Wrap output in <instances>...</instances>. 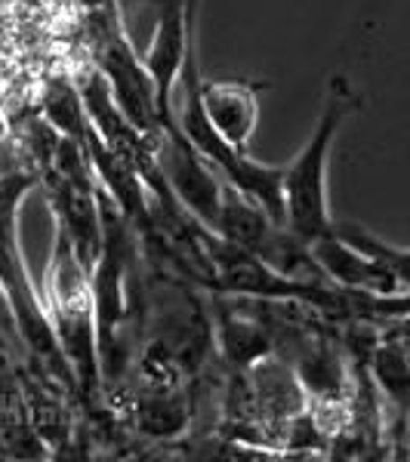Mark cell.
<instances>
[{"label":"cell","mask_w":410,"mask_h":462,"mask_svg":"<svg viewBox=\"0 0 410 462\" xmlns=\"http://www.w3.org/2000/svg\"><path fill=\"white\" fill-rule=\"evenodd\" d=\"M358 106H361V96L342 74H337L327 87L324 108L309 143L284 167L287 226L309 244L333 235L337 228V219L331 216V200H327V167H331V148L337 143V133L342 130L346 117L355 115Z\"/></svg>","instance_id":"obj_3"},{"label":"cell","mask_w":410,"mask_h":462,"mask_svg":"<svg viewBox=\"0 0 410 462\" xmlns=\"http://www.w3.org/2000/svg\"><path fill=\"white\" fill-rule=\"evenodd\" d=\"M370 376L377 383V392L383 401H389L395 420H392V435L395 441L401 438V444L410 447V361L405 348L395 339L379 337V342L370 352Z\"/></svg>","instance_id":"obj_8"},{"label":"cell","mask_w":410,"mask_h":462,"mask_svg":"<svg viewBox=\"0 0 410 462\" xmlns=\"http://www.w3.org/2000/svg\"><path fill=\"white\" fill-rule=\"evenodd\" d=\"M41 296L47 305L56 339L69 357L80 385V398H93L102 389L99 348H96V300L93 278L74 253L69 235L56 226L53 253L41 281Z\"/></svg>","instance_id":"obj_2"},{"label":"cell","mask_w":410,"mask_h":462,"mask_svg":"<svg viewBox=\"0 0 410 462\" xmlns=\"http://www.w3.org/2000/svg\"><path fill=\"white\" fill-rule=\"evenodd\" d=\"M185 4V19L189 22H198V6H200V0H182Z\"/></svg>","instance_id":"obj_12"},{"label":"cell","mask_w":410,"mask_h":462,"mask_svg":"<svg viewBox=\"0 0 410 462\" xmlns=\"http://www.w3.org/2000/svg\"><path fill=\"white\" fill-rule=\"evenodd\" d=\"M268 89L266 80H204L200 96L210 124L235 148H250L259 126V96Z\"/></svg>","instance_id":"obj_6"},{"label":"cell","mask_w":410,"mask_h":462,"mask_svg":"<svg viewBox=\"0 0 410 462\" xmlns=\"http://www.w3.org/2000/svg\"><path fill=\"white\" fill-rule=\"evenodd\" d=\"M195 25L198 22L185 19L182 0H176V4L158 10V19H154V32H152V41H148V50L143 56V65H145L148 78H152L161 124L176 115L173 93L179 87V78H182L185 50H189L191 37L198 34Z\"/></svg>","instance_id":"obj_5"},{"label":"cell","mask_w":410,"mask_h":462,"mask_svg":"<svg viewBox=\"0 0 410 462\" xmlns=\"http://www.w3.org/2000/svg\"><path fill=\"white\" fill-rule=\"evenodd\" d=\"M170 4H176V0H148V6H154V13L163 10V6H170Z\"/></svg>","instance_id":"obj_13"},{"label":"cell","mask_w":410,"mask_h":462,"mask_svg":"<svg viewBox=\"0 0 410 462\" xmlns=\"http://www.w3.org/2000/svg\"><path fill=\"white\" fill-rule=\"evenodd\" d=\"M191 404L179 389H152L133 401V426L152 438H176L189 429Z\"/></svg>","instance_id":"obj_9"},{"label":"cell","mask_w":410,"mask_h":462,"mask_svg":"<svg viewBox=\"0 0 410 462\" xmlns=\"http://www.w3.org/2000/svg\"><path fill=\"white\" fill-rule=\"evenodd\" d=\"M47 117L62 136H71V139H78V143H84L89 133V117L84 111V102H80L78 84H69V80L56 78L53 84L47 87Z\"/></svg>","instance_id":"obj_10"},{"label":"cell","mask_w":410,"mask_h":462,"mask_svg":"<svg viewBox=\"0 0 410 462\" xmlns=\"http://www.w3.org/2000/svg\"><path fill=\"white\" fill-rule=\"evenodd\" d=\"M312 253L333 284L346 290H364V293H405L389 268H383L377 259L364 256L361 250L346 244L337 231L312 241Z\"/></svg>","instance_id":"obj_7"},{"label":"cell","mask_w":410,"mask_h":462,"mask_svg":"<svg viewBox=\"0 0 410 462\" xmlns=\"http://www.w3.org/2000/svg\"><path fill=\"white\" fill-rule=\"evenodd\" d=\"M41 182L37 173L16 170V173L0 176V290L10 302L13 320H16L19 342L32 352L47 376H53L62 389L78 392V376H74L69 357L56 339V330L50 324L47 305H43L41 284H34L28 274L25 253L19 244V210L28 191Z\"/></svg>","instance_id":"obj_1"},{"label":"cell","mask_w":410,"mask_h":462,"mask_svg":"<svg viewBox=\"0 0 410 462\" xmlns=\"http://www.w3.org/2000/svg\"><path fill=\"white\" fill-rule=\"evenodd\" d=\"M154 158H158L163 182L170 185V191L182 204V210L195 216L204 228L216 231L222 207V182L226 179L185 139V133L176 124V115L170 121H163L161 139L154 145Z\"/></svg>","instance_id":"obj_4"},{"label":"cell","mask_w":410,"mask_h":462,"mask_svg":"<svg viewBox=\"0 0 410 462\" xmlns=\"http://www.w3.org/2000/svg\"><path fill=\"white\" fill-rule=\"evenodd\" d=\"M0 330H4V337H6V339H19L16 320H13V311H10V302H6L4 290H0Z\"/></svg>","instance_id":"obj_11"},{"label":"cell","mask_w":410,"mask_h":462,"mask_svg":"<svg viewBox=\"0 0 410 462\" xmlns=\"http://www.w3.org/2000/svg\"><path fill=\"white\" fill-rule=\"evenodd\" d=\"M115 4H117V6H121V10H124V6H130L133 0H115Z\"/></svg>","instance_id":"obj_14"}]
</instances>
